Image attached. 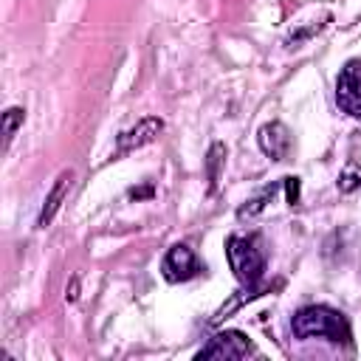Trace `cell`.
Returning <instances> with one entry per match:
<instances>
[{
    "instance_id": "obj_1",
    "label": "cell",
    "mask_w": 361,
    "mask_h": 361,
    "mask_svg": "<svg viewBox=\"0 0 361 361\" xmlns=\"http://www.w3.org/2000/svg\"><path fill=\"white\" fill-rule=\"evenodd\" d=\"M293 336L296 338H330V341H347L350 338V327L347 319L324 305H313V307H302L293 316Z\"/></svg>"
},
{
    "instance_id": "obj_2",
    "label": "cell",
    "mask_w": 361,
    "mask_h": 361,
    "mask_svg": "<svg viewBox=\"0 0 361 361\" xmlns=\"http://www.w3.org/2000/svg\"><path fill=\"white\" fill-rule=\"evenodd\" d=\"M226 257H228V265L234 271V276L240 279V285L245 288H257V282L262 279L265 274V257L262 251L257 248L254 237H240V234H231L226 240Z\"/></svg>"
},
{
    "instance_id": "obj_3",
    "label": "cell",
    "mask_w": 361,
    "mask_h": 361,
    "mask_svg": "<svg viewBox=\"0 0 361 361\" xmlns=\"http://www.w3.org/2000/svg\"><path fill=\"white\" fill-rule=\"evenodd\" d=\"M336 102L344 113L361 118V59H350L336 79Z\"/></svg>"
},
{
    "instance_id": "obj_4",
    "label": "cell",
    "mask_w": 361,
    "mask_h": 361,
    "mask_svg": "<svg viewBox=\"0 0 361 361\" xmlns=\"http://www.w3.org/2000/svg\"><path fill=\"white\" fill-rule=\"evenodd\" d=\"M161 271H164V279H166V282H186V279L197 276L203 268H200L195 251H192L189 245L178 243V245H172V248L166 251V257H164V262H161Z\"/></svg>"
},
{
    "instance_id": "obj_5",
    "label": "cell",
    "mask_w": 361,
    "mask_h": 361,
    "mask_svg": "<svg viewBox=\"0 0 361 361\" xmlns=\"http://www.w3.org/2000/svg\"><path fill=\"white\" fill-rule=\"evenodd\" d=\"M248 353H254V344L240 330H223L197 353V358H245Z\"/></svg>"
},
{
    "instance_id": "obj_6",
    "label": "cell",
    "mask_w": 361,
    "mask_h": 361,
    "mask_svg": "<svg viewBox=\"0 0 361 361\" xmlns=\"http://www.w3.org/2000/svg\"><path fill=\"white\" fill-rule=\"evenodd\" d=\"M161 130H164V121H161L158 116H147V118H141L135 127L124 130V133L116 138V152L121 155V152H133V149H138V147H147V144H152V141L158 138Z\"/></svg>"
},
{
    "instance_id": "obj_7",
    "label": "cell",
    "mask_w": 361,
    "mask_h": 361,
    "mask_svg": "<svg viewBox=\"0 0 361 361\" xmlns=\"http://www.w3.org/2000/svg\"><path fill=\"white\" fill-rule=\"evenodd\" d=\"M259 149L271 158V161H282L288 155V147H290V135H288V127L282 121H271V124H262L259 127Z\"/></svg>"
},
{
    "instance_id": "obj_8",
    "label": "cell",
    "mask_w": 361,
    "mask_h": 361,
    "mask_svg": "<svg viewBox=\"0 0 361 361\" xmlns=\"http://www.w3.org/2000/svg\"><path fill=\"white\" fill-rule=\"evenodd\" d=\"M71 178H73V172H62V175L56 178V183H54V189L48 192L45 206H42V212H39V220H37L39 228H45V226L56 217V212H59V206H62V200H65V195H68V189H71Z\"/></svg>"
},
{
    "instance_id": "obj_9",
    "label": "cell",
    "mask_w": 361,
    "mask_h": 361,
    "mask_svg": "<svg viewBox=\"0 0 361 361\" xmlns=\"http://www.w3.org/2000/svg\"><path fill=\"white\" fill-rule=\"evenodd\" d=\"M226 164V147L220 141H214L209 147V155H206V178H209V192L217 189V180H220V169Z\"/></svg>"
},
{
    "instance_id": "obj_10",
    "label": "cell",
    "mask_w": 361,
    "mask_h": 361,
    "mask_svg": "<svg viewBox=\"0 0 361 361\" xmlns=\"http://www.w3.org/2000/svg\"><path fill=\"white\" fill-rule=\"evenodd\" d=\"M276 189H279L276 183H271V186H265V189H262V192H259L257 197H251V200H245V206H240V212H237V217H240V220H245V217H254L257 212H262V209H265V203H268V200L274 197V192H276Z\"/></svg>"
},
{
    "instance_id": "obj_11",
    "label": "cell",
    "mask_w": 361,
    "mask_h": 361,
    "mask_svg": "<svg viewBox=\"0 0 361 361\" xmlns=\"http://www.w3.org/2000/svg\"><path fill=\"white\" fill-rule=\"evenodd\" d=\"M254 296H257V293H254L251 288H245V290H237V293H234V296H231L226 305H220V310L212 316V324H220L223 319H228V316H231L237 307H243V305H245L248 299H254Z\"/></svg>"
},
{
    "instance_id": "obj_12",
    "label": "cell",
    "mask_w": 361,
    "mask_h": 361,
    "mask_svg": "<svg viewBox=\"0 0 361 361\" xmlns=\"http://www.w3.org/2000/svg\"><path fill=\"white\" fill-rule=\"evenodd\" d=\"M361 186V166L358 164H347L344 166V172L338 175V192H353V189H358Z\"/></svg>"
},
{
    "instance_id": "obj_13",
    "label": "cell",
    "mask_w": 361,
    "mask_h": 361,
    "mask_svg": "<svg viewBox=\"0 0 361 361\" xmlns=\"http://www.w3.org/2000/svg\"><path fill=\"white\" fill-rule=\"evenodd\" d=\"M23 118H25V110L23 107H8L3 113V135H6V141H11V135L17 133V127L23 124Z\"/></svg>"
},
{
    "instance_id": "obj_14",
    "label": "cell",
    "mask_w": 361,
    "mask_h": 361,
    "mask_svg": "<svg viewBox=\"0 0 361 361\" xmlns=\"http://www.w3.org/2000/svg\"><path fill=\"white\" fill-rule=\"evenodd\" d=\"M285 200H288L290 206L299 203V178H293V175L285 178Z\"/></svg>"
},
{
    "instance_id": "obj_15",
    "label": "cell",
    "mask_w": 361,
    "mask_h": 361,
    "mask_svg": "<svg viewBox=\"0 0 361 361\" xmlns=\"http://www.w3.org/2000/svg\"><path fill=\"white\" fill-rule=\"evenodd\" d=\"M76 296H79V276H73V279H71V288H68L65 299H68V302H76Z\"/></svg>"
},
{
    "instance_id": "obj_16",
    "label": "cell",
    "mask_w": 361,
    "mask_h": 361,
    "mask_svg": "<svg viewBox=\"0 0 361 361\" xmlns=\"http://www.w3.org/2000/svg\"><path fill=\"white\" fill-rule=\"evenodd\" d=\"M130 195H133V197H147V195H152V186H144V189H133Z\"/></svg>"
}]
</instances>
